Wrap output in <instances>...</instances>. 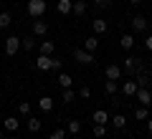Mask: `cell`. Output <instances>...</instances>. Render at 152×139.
Segmentation results:
<instances>
[{
    "label": "cell",
    "instance_id": "obj_1",
    "mask_svg": "<svg viewBox=\"0 0 152 139\" xmlns=\"http://www.w3.org/2000/svg\"><path fill=\"white\" fill-rule=\"evenodd\" d=\"M122 68H124L127 71V74H140V71H142V61L140 58H134V56H127V58H124V63H122Z\"/></svg>",
    "mask_w": 152,
    "mask_h": 139
},
{
    "label": "cell",
    "instance_id": "obj_12",
    "mask_svg": "<svg viewBox=\"0 0 152 139\" xmlns=\"http://www.w3.org/2000/svg\"><path fill=\"white\" fill-rule=\"evenodd\" d=\"M38 109H41V111H51V109H53V99L51 96H41L38 99Z\"/></svg>",
    "mask_w": 152,
    "mask_h": 139
},
{
    "label": "cell",
    "instance_id": "obj_11",
    "mask_svg": "<svg viewBox=\"0 0 152 139\" xmlns=\"http://www.w3.org/2000/svg\"><path fill=\"white\" fill-rule=\"evenodd\" d=\"M18 127H20V122H18L15 116H8V119H3V129H5V132H18Z\"/></svg>",
    "mask_w": 152,
    "mask_h": 139
},
{
    "label": "cell",
    "instance_id": "obj_17",
    "mask_svg": "<svg viewBox=\"0 0 152 139\" xmlns=\"http://www.w3.org/2000/svg\"><path fill=\"white\" fill-rule=\"evenodd\" d=\"M56 81H58L61 89H71V84H74V79H71L69 74H58V79H56Z\"/></svg>",
    "mask_w": 152,
    "mask_h": 139
},
{
    "label": "cell",
    "instance_id": "obj_30",
    "mask_svg": "<svg viewBox=\"0 0 152 139\" xmlns=\"http://www.w3.org/2000/svg\"><path fill=\"white\" fill-rule=\"evenodd\" d=\"M18 111H20L23 116H28V114H31V104H28V101H20V104H18Z\"/></svg>",
    "mask_w": 152,
    "mask_h": 139
},
{
    "label": "cell",
    "instance_id": "obj_5",
    "mask_svg": "<svg viewBox=\"0 0 152 139\" xmlns=\"http://www.w3.org/2000/svg\"><path fill=\"white\" fill-rule=\"evenodd\" d=\"M51 66H53V58H51V56L41 53V56L36 58V68H38V71H51Z\"/></svg>",
    "mask_w": 152,
    "mask_h": 139
},
{
    "label": "cell",
    "instance_id": "obj_35",
    "mask_svg": "<svg viewBox=\"0 0 152 139\" xmlns=\"http://www.w3.org/2000/svg\"><path fill=\"white\" fill-rule=\"evenodd\" d=\"M51 71H61V61L53 58V66H51Z\"/></svg>",
    "mask_w": 152,
    "mask_h": 139
},
{
    "label": "cell",
    "instance_id": "obj_33",
    "mask_svg": "<svg viewBox=\"0 0 152 139\" xmlns=\"http://www.w3.org/2000/svg\"><path fill=\"white\" fill-rule=\"evenodd\" d=\"M64 137H66V132H64V129H56V132L51 134L48 139H64Z\"/></svg>",
    "mask_w": 152,
    "mask_h": 139
},
{
    "label": "cell",
    "instance_id": "obj_24",
    "mask_svg": "<svg viewBox=\"0 0 152 139\" xmlns=\"http://www.w3.org/2000/svg\"><path fill=\"white\" fill-rule=\"evenodd\" d=\"M33 46H36V36H28V38H20V48L31 51Z\"/></svg>",
    "mask_w": 152,
    "mask_h": 139
},
{
    "label": "cell",
    "instance_id": "obj_34",
    "mask_svg": "<svg viewBox=\"0 0 152 139\" xmlns=\"http://www.w3.org/2000/svg\"><path fill=\"white\" fill-rule=\"evenodd\" d=\"M145 48H147V51H152V36H147V38H145Z\"/></svg>",
    "mask_w": 152,
    "mask_h": 139
},
{
    "label": "cell",
    "instance_id": "obj_27",
    "mask_svg": "<svg viewBox=\"0 0 152 139\" xmlns=\"http://www.w3.org/2000/svg\"><path fill=\"white\" fill-rule=\"evenodd\" d=\"M94 137H96V139L107 137V127H104V124H94Z\"/></svg>",
    "mask_w": 152,
    "mask_h": 139
},
{
    "label": "cell",
    "instance_id": "obj_40",
    "mask_svg": "<svg viewBox=\"0 0 152 139\" xmlns=\"http://www.w3.org/2000/svg\"><path fill=\"white\" fill-rule=\"evenodd\" d=\"M8 139H13V137H8Z\"/></svg>",
    "mask_w": 152,
    "mask_h": 139
},
{
    "label": "cell",
    "instance_id": "obj_37",
    "mask_svg": "<svg viewBox=\"0 0 152 139\" xmlns=\"http://www.w3.org/2000/svg\"><path fill=\"white\" fill-rule=\"evenodd\" d=\"M94 3H96V5H107V0H94Z\"/></svg>",
    "mask_w": 152,
    "mask_h": 139
},
{
    "label": "cell",
    "instance_id": "obj_38",
    "mask_svg": "<svg viewBox=\"0 0 152 139\" xmlns=\"http://www.w3.org/2000/svg\"><path fill=\"white\" fill-rule=\"evenodd\" d=\"M129 3H132V5H140V3H142V0H129Z\"/></svg>",
    "mask_w": 152,
    "mask_h": 139
},
{
    "label": "cell",
    "instance_id": "obj_4",
    "mask_svg": "<svg viewBox=\"0 0 152 139\" xmlns=\"http://www.w3.org/2000/svg\"><path fill=\"white\" fill-rule=\"evenodd\" d=\"M18 48H20V38H15V36L5 38V53H8V56H15Z\"/></svg>",
    "mask_w": 152,
    "mask_h": 139
},
{
    "label": "cell",
    "instance_id": "obj_21",
    "mask_svg": "<svg viewBox=\"0 0 152 139\" xmlns=\"http://www.w3.org/2000/svg\"><path fill=\"white\" fill-rule=\"evenodd\" d=\"M71 13H74V15H84V13H86V3H84V0H76L74 8H71Z\"/></svg>",
    "mask_w": 152,
    "mask_h": 139
},
{
    "label": "cell",
    "instance_id": "obj_29",
    "mask_svg": "<svg viewBox=\"0 0 152 139\" xmlns=\"http://www.w3.org/2000/svg\"><path fill=\"white\" fill-rule=\"evenodd\" d=\"M104 89H107V94H112V96H114V94H117V81H109V79H107Z\"/></svg>",
    "mask_w": 152,
    "mask_h": 139
},
{
    "label": "cell",
    "instance_id": "obj_31",
    "mask_svg": "<svg viewBox=\"0 0 152 139\" xmlns=\"http://www.w3.org/2000/svg\"><path fill=\"white\" fill-rule=\"evenodd\" d=\"M66 129H69L71 134H79V132H81V124H79V122L74 119V122H69V127H66Z\"/></svg>",
    "mask_w": 152,
    "mask_h": 139
},
{
    "label": "cell",
    "instance_id": "obj_28",
    "mask_svg": "<svg viewBox=\"0 0 152 139\" xmlns=\"http://www.w3.org/2000/svg\"><path fill=\"white\" fill-rule=\"evenodd\" d=\"M134 119H137V122H145V119H147V106L134 109Z\"/></svg>",
    "mask_w": 152,
    "mask_h": 139
},
{
    "label": "cell",
    "instance_id": "obj_18",
    "mask_svg": "<svg viewBox=\"0 0 152 139\" xmlns=\"http://www.w3.org/2000/svg\"><path fill=\"white\" fill-rule=\"evenodd\" d=\"M119 43H122V48H127V51H129L132 46H134V36H132V33H124V36L119 38Z\"/></svg>",
    "mask_w": 152,
    "mask_h": 139
},
{
    "label": "cell",
    "instance_id": "obj_32",
    "mask_svg": "<svg viewBox=\"0 0 152 139\" xmlns=\"http://www.w3.org/2000/svg\"><path fill=\"white\" fill-rule=\"evenodd\" d=\"M79 96H81V99H89V96H91V89H89V86H81V89H79Z\"/></svg>",
    "mask_w": 152,
    "mask_h": 139
},
{
    "label": "cell",
    "instance_id": "obj_2",
    "mask_svg": "<svg viewBox=\"0 0 152 139\" xmlns=\"http://www.w3.org/2000/svg\"><path fill=\"white\" fill-rule=\"evenodd\" d=\"M74 58L79 61L81 66H91L94 63V53H91V51H86V48H76L74 51Z\"/></svg>",
    "mask_w": 152,
    "mask_h": 139
},
{
    "label": "cell",
    "instance_id": "obj_10",
    "mask_svg": "<svg viewBox=\"0 0 152 139\" xmlns=\"http://www.w3.org/2000/svg\"><path fill=\"white\" fill-rule=\"evenodd\" d=\"M122 71H124L122 66H117V63H109V66H107V79H109V81H117V79L122 76Z\"/></svg>",
    "mask_w": 152,
    "mask_h": 139
},
{
    "label": "cell",
    "instance_id": "obj_23",
    "mask_svg": "<svg viewBox=\"0 0 152 139\" xmlns=\"http://www.w3.org/2000/svg\"><path fill=\"white\" fill-rule=\"evenodd\" d=\"M10 23H13V15L8 10H3V13H0V28H8Z\"/></svg>",
    "mask_w": 152,
    "mask_h": 139
},
{
    "label": "cell",
    "instance_id": "obj_36",
    "mask_svg": "<svg viewBox=\"0 0 152 139\" xmlns=\"http://www.w3.org/2000/svg\"><path fill=\"white\" fill-rule=\"evenodd\" d=\"M147 132L152 134V119H147Z\"/></svg>",
    "mask_w": 152,
    "mask_h": 139
},
{
    "label": "cell",
    "instance_id": "obj_3",
    "mask_svg": "<svg viewBox=\"0 0 152 139\" xmlns=\"http://www.w3.org/2000/svg\"><path fill=\"white\" fill-rule=\"evenodd\" d=\"M28 13L33 18H41L46 13V0H28Z\"/></svg>",
    "mask_w": 152,
    "mask_h": 139
},
{
    "label": "cell",
    "instance_id": "obj_16",
    "mask_svg": "<svg viewBox=\"0 0 152 139\" xmlns=\"http://www.w3.org/2000/svg\"><path fill=\"white\" fill-rule=\"evenodd\" d=\"M107 122H109V114L104 109H96L94 111V124H107Z\"/></svg>",
    "mask_w": 152,
    "mask_h": 139
},
{
    "label": "cell",
    "instance_id": "obj_25",
    "mask_svg": "<svg viewBox=\"0 0 152 139\" xmlns=\"http://www.w3.org/2000/svg\"><path fill=\"white\" fill-rule=\"evenodd\" d=\"M112 124H114L117 129H124V127H127V119L122 116V114H114V116H112Z\"/></svg>",
    "mask_w": 152,
    "mask_h": 139
},
{
    "label": "cell",
    "instance_id": "obj_15",
    "mask_svg": "<svg viewBox=\"0 0 152 139\" xmlns=\"http://www.w3.org/2000/svg\"><path fill=\"white\" fill-rule=\"evenodd\" d=\"M61 101H64V104H74V101H76V91H74V89H64Z\"/></svg>",
    "mask_w": 152,
    "mask_h": 139
},
{
    "label": "cell",
    "instance_id": "obj_7",
    "mask_svg": "<svg viewBox=\"0 0 152 139\" xmlns=\"http://www.w3.org/2000/svg\"><path fill=\"white\" fill-rule=\"evenodd\" d=\"M132 31H134V33L147 31V18L145 15H134V18H132Z\"/></svg>",
    "mask_w": 152,
    "mask_h": 139
},
{
    "label": "cell",
    "instance_id": "obj_20",
    "mask_svg": "<svg viewBox=\"0 0 152 139\" xmlns=\"http://www.w3.org/2000/svg\"><path fill=\"white\" fill-rule=\"evenodd\" d=\"M84 48H86V51H91V53H94V51L99 48V41H96V36H89L86 41H84Z\"/></svg>",
    "mask_w": 152,
    "mask_h": 139
},
{
    "label": "cell",
    "instance_id": "obj_22",
    "mask_svg": "<svg viewBox=\"0 0 152 139\" xmlns=\"http://www.w3.org/2000/svg\"><path fill=\"white\" fill-rule=\"evenodd\" d=\"M41 127H43V122H38L36 116H31V119H28V132H33V134H36V132H41Z\"/></svg>",
    "mask_w": 152,
    "mask_h": 139
},
{
    "label": "cell",
    "instance_id": "obj_26",
    "mask_svg": "<svg viewBox=\"0 0 152 139\" xmlns=\"http://www.w3.org/2000/svg\"><path fill=\"white\" fill-rule=\"evenodd\" d=\"M137 86H140V89H147V86H150V76L140 71V76H137Z\"/></svg>",
    "mask_w": 152,
    "mask_h": 139
},
{
    "label": "cell",
    "instance_id": "obj_9",
    "mask_svg": "<svg viewBox=\"0 0 152 139\" xmlns=\"http://www.w3.org/2000/svg\"><path fill=\"white\" fill-rule=\"evenodd\" d=\"M134 96H137V101H140L142 106H150V104H152V94H150L147 89H137Z\"/></svg>",
    "mask_w": 152,
    "mask_h": 139
},
{
    "label": "cell",
    "instance_id": "obj_39",
    "mask_svg": "<svg viewBox=\"0 0 152 139\" xmlns=\"http://www.w3.org/2000/svg\"><path fill=\"white\" fill-rule=\"evenodd\" d=\"M3 132H5V129H3V127H0V139H3Z\"/></svg>",
    "mask_w": 152,
    "mask_h": 139
},
{
    "label": "cell",
    "instance_id": "obj_13",
    "mask_svg": "<svg viewBox=\"0 0 152 139\" xmlns=\"http://www.w3.org/2000/svg\"><path fill=\"white\" fill-rule=\"evenodd\" d=\"M56 8H58L61 15H69L71 8H74V0H58V5H56Z\"/></svg>",
    "mask_w": 152,
    "mask_h": 139
},
{
    "label": "cell",
    "instance_id": "obj_8",
    "mask_svg": "<svg viewBox=\"0 0 152 139\" xmlns=\"http://www.w3.org/2000/svg\"><path fill=\"white\" fill-rule=\"evenodd\" d=\"M46 33H48V25H46V20H41V18H36V20H33V36H46Z\"/></svg>",
    "mask_w": 152,
    "mask_h": 139
},
{
    "label": "cell",
    "instance_id": "obj_14",
    "mask_svg": "<svg viewBox=\"0 0 152 139\" xmlns=\"http://www.w3.org/2000/svg\"><path fill=\"white\" fill-rule=\"evenodd\" d=\"M137 89H140V86H137V79L124 81V94H127V96H134V94H137Z\"/></svg>",
    "mask_w": 152,
    "mask_h": 139
},
{
    "label": "cell",
    "instance_id": "obj_6",
    "mask_svg": "<svg viewBox=\"0 0 152 139\" xmlns=\"http://www.w3.org/2000/svg\"><path fill=\"white\" fill-rule=\"evenodd\" d=\"M107 28H109V23L104 20V18L91 20V31H94V36H102V33H107Z\"/></svg>",
    "mask_w": 152,
    "mask_h": 139
},
{
    "label": "cell",
    "instance_id": "obj_19",
    "mask_svg": "<svg viewBox=\"0 0 152 139\" xmlns=\"http://www.w3.org/2000/svg\"><path fill=\"white\" fill-rule=\"evenodd\" d=\"M41 53H46V56H53V53H56V43L43 41V43H41Z\"/></svg>",
    "mask_w": 152,
    "mask_h": 139
}]
</instances>
